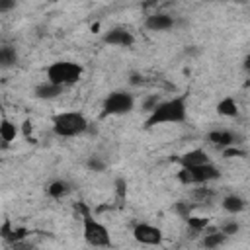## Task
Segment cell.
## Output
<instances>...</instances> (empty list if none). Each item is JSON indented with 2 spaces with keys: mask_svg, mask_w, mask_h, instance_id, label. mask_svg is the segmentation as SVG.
Segmentation results:
<instances>
[{
  "mask_svg": "<svg viewBox=\"0 0 250 250\" xmlns=\"http://www.w3.org/2000/svg\"><path fill=\"white\" fill-rule=\"evenodd\" d=\"M188 115V107H186V98L184 96H176L164 102H158L156 107L148 113L145 127H156L162 123H182Z\"/></svg>",
  "mask_w": 250,
  "mask_h": 250,
  "instance_id": "6da1fadb",
  "label": "cell"
},
{
  "mask_svg": "<svg viewBox=\"0 0 250 250\" xmlns=\"http://www.w3.org/2000/svg\"><path fill=\"white\" fill-rule=\"evenodd\" d=\"M80 213H82V236H84V240L94 248L111 246V234H109L107 227L104 223H100L98 219H94L86 205H80Z\"/></svg>",
  "mask_w": 250,
  "mask_h": 250,
  "instance_id": "7a4b0ae2",
  "label": "cell"
},
{
  "mask_svg": "<svg viewBox=\"0 0 250 250\" xmlns=\"http://www.w3.org/2000/svg\"><path fill=\"white\" fill-rule=\"evenodd\" d=\"M82 74H84V68L72 61H55L47 66V82L61 88L76 84L82 78Z\"/></svg>",
  "mask_w": 250,
  "mask_h": 250,
  "instance_id": "3957f363",
  "label": "cell"
},
{
  "mask_svg": "<svg viewBox=\"0 0 250 250\" xmlns=\"http://www.w3.org/2000/svg\"><path fill=\"white\" fill-rule=\"evenodd\" d=\"M88 129V119L80 111H62L53 117V131L59 137H78Z\"/></svg>",
  "mask_w": 250,
  "mask_h": 250,
  "instance_id": "277c9868",
  "label": "cell"
},
{
  "mask_svg": "<svg viewBox=\"0 0 250 250\" xmlns=\"http://www.w3.org/2000/svg\"><path fill=\"white\" fill-rule=\"evenodd\" d=\"M135 107V98L133 94L125 92V90H115L111 94H107V98L102 104V115H125L129 111H133Z\"/></svg>",
  "mask_w": 250,
  "mask_h": 250,
  "instance_id": "5b68a950",
  "label": "cell"
},
{
  "mask_svg": "<svg viewBox=\"0 0 250 250\" xmlns=\"http://www.w3.org/2000/svg\"><path fill=\"white\" fill-rule=\"evenodd\" d=\"M221 176L219 168L213 166V162L209 164H201V166H193V168H180L178 172V180L184 184V186H189V184H207V182H213Z\"/></svg>",
  "mask_w": 250,
  "mask_h": 250,
  "instance_id": "8992f818",
  "label": "cell"
},
{
  "mask_svg": "<svg viewBox=\"0 0 250 250\" xmlns=\"http://www.w3.org/2000/svg\"><path fill=\"white\" fill-rule=\"evenodd\" d=\"M133 238L141 244H146V246H160L164 240V234H162V229H158L154 225L139 223L133 229Z\"/></svg>",
  "mask_w": 250,
  "mask_h": 250,
  "instance_id": "52a82bcc",
  "label": "cell"
},
{
  "mask_svg": "<svg viewBox=\"0 0 250 250\" xmlns=\"http://www.w3.org/2000/svg\"><path fill=\"white\" fill-rule=\"evenodd\" d=\"M104 43L115 45V47H131L135 43V37L129 29L125 27H113L104 35Z\"/></svg>",
  "mask_w": 250,
  "mask_h": 250,
  "instance_id": "ba28073f",
  "label": "cell"
},
{
  "mask_svg": "<svg viewBox=\"0 0 250 250\" xmlns=\"http://www.w3.org/2000/svg\"><path fill=\"white\" fill-rule=\"evenodd\" d=\"M209 162H211V158L207 156V152L203 148H191L178 156L180 168H193V166H201V164H209Z\"/></svg>",
  "mask_w": 250,
  "mask_h": 250,
  "instance_id": "9c48e42d",
  "label": "cell"
},
{
  "mask_svg": "<svg viewBox=\"0 0 250 250\" xmlns=\"http://www.w3.org/2000/svg\"><path fill=\"white\" fill-rule=\"evenodd\" d=\"M27 234H29V230H27L25 227H12V221H10V219H6V221L2 223V227H0V236H2L8 244L21 242V240L27 238Z\"/></svg>",
  "mask_w": 250,
  "mask_h": 250,
  "instance_id": "30bf717a",
  "label": "cell"
},
{
  "mask_svg": "<svg viewBox=\"0 0 250 250\" xmlns=\"http://www.w3.org/2000/svg\"><path fill=\"white\" fill-rule=\"evenodd\" d=\"M207 141H209L211 145H215L217 148H229V146H234V145H236V137H234L230 131H225V129L209 131Z\"/></svg>",
  "mask_w": 250,
  "mask_h": 250,
  "instance_id": "8fae6325",
  "label": "cell"
},
{
  "mask_svg": "<svg viewBox=\"0 0 250 250\" xmlns=\"http://www.w3.org/2000/svg\"><path fill=\"white\" fill-rule=\"evenodd\" d=\"M174 23H176L174 18L168 14H152L145 20L146 29H150V31H166V29L174 27Z\"/></svg>",
  "mask_w": 250,
  "mask_h": 250,
  "instance_id": "7c38bea8",
  "label": "cell"
},
{
  "mask_svg": "<svg viewBox=\"0 0 250 250\" xmlns=\"http://www.w3.org/2000/svg\"><path fill=\"white\" fill-rule=\"evenodd\" d=\"M62 90L64 88L55 86V84H51V82L45 80V82H41V84L35 86V98H39V100H55V98H59L62 94Z\"/></svg>",
  "mask_w": 250,
  "mask_h": 250,
  "instance_id": "4fadbf2b",
  "label": "cell"
},
{
  "mask_svg": "<svg viewBox=\"0 0 250 250\" xmlns=\"http://www.w3.org/2000/svg\"><path fill=\"white\" fill-rule=\"evenodd\" d=\"M16 135H18V125L14 121H10L8 117H2L0 119V139H2V143L8 146L16 139Z\"/></svg>",
  "mask_w": 250,
  "mask_h": 250,
  "instance_id": "5bb4252c",
  "label": "cell"
},
{
  "mask_svg": "<svg viewBox=\"0 0 250 250\" xmlns=\"http://www.w3.org/2000/svg\"><path fill=\"white\" fill-rule=\"evenodd\" d=\"M68 191H70V184H68L66 180H53V182L47 186V195L53 197V199H61V197H64Z\"/></svg>",
  "mask_w": 250,
  "mask_h": 250,
  "instance_id": "9a60e30c",
  "label": "cell"
},
{
  "mask_svg": "<svg viewBox=\"0 0 250 250\" xmlns=\"http://www.w3.org/2000/svg\"><path fill=\"white\" fill-rule=\"evenodd\" d=\"M244 207H246V201L240 197V195H234V193H230V195H227L225 199H223V209L227 211V213H240V211H244Z\"/></svg>",
  "mask_w": 250,
  "mask_h": 250,
  "instance_id": "2e32d148",
  "label": "cell"
},
{
  "mask_svg": "<svg viewBox=\"0 0 250 250\" xmlns=\"http://www.w3.org/2000/svg\"><path fill=\"white\" fill-rule=\"evenodd\" d=\"M18 62V53L12 45H0V68H10Z\"/></svg>",
  "mask_w": 250,
  "mask_h": 250,
  "instance_id": "e0dca14e",
  "label": "cell"
},
{
  "mask_svg": "<svg viewBox=\"0 0 250 250\" xmlns=\"http://www.w3.org/2000/svg\"><path fill=\"white\" fill-rule=\"evenodd\" d=\"M217 111H219L221 115H225V117H236V115H238V104L234 102V98L227 96V98H223V100L217 104Z\"/></svg>",
  "mask_w": 250,
  "mask_h": 250,
  "instance_id": "ac0fdd59",
  "label": "cell"
},
{
  "mask_svg": "<svg viewBox=\"0 0 250 250\" xmlns=\"http://www.w3.org/2000/svg\"><path fill=\"white\" fill-rule=\"evenodd\" d=\"M227 234H223L221 230H213V232H209V234H205L203 236V246L207 248V250H213V248H219V246H223L225 242H227Z\"/></svg>",
  "mask_w": 250,
  "mask_h": 250,
  "instance_id": "d6986e66",
  "label": "cell"
},
{
  "mask_svg": "<svg viewBox=\"0 0 250 250\" xmlns=\"http://www.w3.org/2000/svg\"><path fill=\"white\" fill-rule=\"evenodd\" d=\"M186 223H188V227L193 232H203L209 227V219L207 217H197V215H188L186 217Z\"/></svg>",
  "mask_w": 250,
  "mask_h": 250,
  "instance_id": "ffe728a7",
  "label": "cell"
},
{
  "mask_svg": "<svg viewBox=\"0 0 250 250\" xmlns=\"http://www.w3.org/2000/svg\"><path fill=\"white\" fill-rule=\"evenodd\" d=\"M213 195H215V193H213V189H209V188H197V189L193 191V197H195L197 201H201V203L209 201Z\"/></svg>",
  "mask_w": 250,
  "mask_h": 250,
  "instance_id": "44dd1931",
  "label": "cell"
},
{
  "mask_svg": "<svg viewBox=\"0 0 250 250\" xmlns=\"http://www.w3.org/2000/svg\"><path fill=\"white\" fill-rule=\"evenodd\" d=\"M88 168L94 170V172H102V170H105V162H102L98 156H92L88 160Z\"/></svg>",
  "mask_w": 250,
  "mask_h": 250,
  "instance_id": "7402d4cb",
  "label": "cell"
},
{
  "mask_svg": "<svg viewBox=\"0 0 250 250\" xmlns=\"http://www.w3.org/2000/svg\"><path fill=\"white\" fill-rule=\"evenodd\" d=\"M238 229H240V227H238V223H234V221H229V223H225V225H223L219 230H221L223 234H227V236H229V234H234V232H238Z\"/></svg>",
  "mask_w": 250,
  "mask_h": 250,
  "instance_id": "603a6c76",
  "label": "cell"
},
{
  "mask_svg": "<svg viewBox=\"0 0 250 250\" xmlns=\"http://www.w3.org/2000/svg\"><path fill=\"white\" fill-rule=\"evenodd\" d=\"M223 156H225V158H236V156H244V150L234 148V146H229V148H223Z\"/></svg>",
  "mask_w": 250,
  "mask_h": 250,
  "instance_id": "cb8c5ba5",
  "label": "cell"
},
{
  "mask_svg": "<svg viewBox=\"0 0 250 250\" xmlns=\"http://www.w3.org/2000/svg\"><path fill=\"white\" fill-rule=\"evenodd\" d=\"M115 188H117V195L119 197H125V193H127V182L123 178H117L115 180Z\"/></svg>",
  "mask_w": 250,
  "mask_h": 250,
  "instance_id": "d4e9b609",
  "label": "cell"
},
{
  "mask_svg": "<svg viewBox=\"0 0 250 250\" xmlns=\"http://www.w3.org/2000/svg\"><path fill=\"white\" fill-rule=\"evenodd\" d=\"M176 211L186 219V217L189 215V205H188L186 201H178V203H176Z\"/></svg>",
  "mask_w": 250,
  "mask_h": 250,
  "instance_id": "484cf974",
  "label": "cell"
},
{
  "mask_svg": "<svg viewBox=\"0 0 250 250\" xmlns=\"http://www.w3.org/2000/svg\"><path fill=\"white\" fill-rule=\"evenodd\" d=\"M160 100L156 98V96H152V98H148L146 102H145V109H148V111H152L154 107H156V104H158Z\"/></svg>",
  "mask_w": 250,
  "mask_h": 250,
  "instance_id": "4316f807",
  "label": "cell"
},
{
  "mask_svg": "<svg viewBox=\"0 0 250 250\" xmlns=\"http://www.w3.org/2000/svg\"><path fill=\"white\" fill-rule=\"evenodd\" d=\"M14 6H16L14 0H0V12H8V10H12Z\"/></svg>",
  "mask_w": 250,
  "mask_h": 250,
  "instance_id": "83f0119b",
  "label": "cell"
},
{
  "mask_svg": "<svg viewBox=\"0 0 250 250\" xmlns=\"http://www.w3.org/2000/svg\"><path fill=\"white\" fill-rule=\"evenodd\" d=\"M12 248H14V250H31V246H27V244H25V240H21V242H16V244H12Z\"/></svg>",
  "mask_w": 250,
  "mask_h": 250,
  "instance_id": "f1b7e54d",
  "label": "cell"
},
{
  "mask_svg": "<svg viewBox=\"0 0 250 250\" xmlns=\"http://www.w3.org/2000/svg\"><path fill=\"white\" fill-rule=\"evenodd\" d=\"M0 146H6V145H4V143H2V139H0Z\"/></svg>",
  "mask_w": 250,
  "mask_h": 250,
  "instance_id": "f546056e",
  "label": "cell"
},
{
  "mask_svg": "<svg viewBox=\"0 0 250 250\" xmlns=\"http://www.w3.org/2000/svg\"><path fill=\"white\" fill-rule=\"evenodd\" d=\"M0 113H2V104H0Z\"/></svg>",
  "mask_w": 250,
  "mask_h": 250,
  "instance_id": "4dcf8cb0",
  "label": "cell"
}]
</instances>
